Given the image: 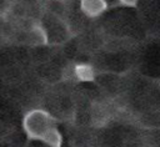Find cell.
<instances>
[{"instance_id":"8992f818","label":"cell","mask_w":160,"mask_h":147,"mask_svg":"<svg viewBox=\"0 0 160 147\" xmlns=\"http://www.w3.org/2000/svg\"><path fill=\"white\" fill-rule=\"evenodd\" d=\"M91 118L96 123L98 122H105L108 118V112L104 107H101L99 105H94L91 108Z\"/></svg>"},{"instance_id":"ba28073f","label":"cell","mask_w":160,"mask_h":147,"mask_svg":"<svg viewBox=\"0 0 160 147\" xmlns=\"http://www.w3.org/2000/svg\"><path fill=\"white\" fill-rule=\"evenodd\" d=\"M159 87H160V82H159Z\"/></svg>"},{"instance_id":"7a4b0ae2","label":"cell","mask_w":160,"mask_h":147,"mask_svg":"<svg viewBox=\"0 0 160 147\" xmlns=\"http://www.w3.org/2000/svg\"><path fill=\"white\" fill-rule=\"evenodd\" d=\"M26 40L32 46H45L49 44V35L41 22H35L26 32Z\"/></svg>"},{"instance_id":"3957f363","label":"cell","mask_w":160,"mask_h":147,"mask_svg":"<svg viewBox=\"0 0 160 147\" xmlns=\"http://www.w3.org/2000/svg\"><path fill=\"white\" fill-rule=\"evenodd\" d=\"M80 10L88 17H98L108 10L106 0H80Z\"/></svg>"},{"instance_id":"6da1fadb","label":"cell","mask_w":160,"mask_h":147,"mask_svg":"<svg viewBox=\"0 0 160 147\" xmlns=\"http://www.w3.org/2000/svg\"><path fill=\"white\" fill-rule=\"evenodd\" d=\"M54 126H56V118L41 108L28 111L22 118V128L29 140L41 141L45 133Z\"/></svg>"},{"instance_id":"277c9868","label":"cell","mask_w":160,"mask_h":147,"mask_svg":"<svg viewBox=\"0 0 160 147\" xmlns=\"http://www.w3.org/2000/svg\"><path fill=\"white\" fill-rule=\"evenodd\" d=\"M74 77L81 82H91L96 77V71L90 64H76L74 65Z\"/></svg>"},{"instance_id":"52a82bcc","label":"cell","mask_w":160,"mask_h":147,"mask_svg":"<svg viewBox=\"0 0 160 147\" xmlns=\"http://www.w3.org/2000/svg\"><path fill=\"white\" fill-rule=\"evenodd\" d=\"M122 6H126V7H135L139 2V0H118Z\"/></svg>"},{"instance_id":"5b68a950","label":"cell","mask_w":160,"mask_h":147,"mask_svg":"<svg viewBox=\"0 0 160 147\" xmlns=\"http://www.w3.org/2000/svg\"><path fill=\"white\" fill-rule=\"evenodd\" d=\"M41 142L46 143L49 147H61L62 146V135L60 133L59 128L56 126H54L45 133Z\"/></svg>"}]
</instances>
